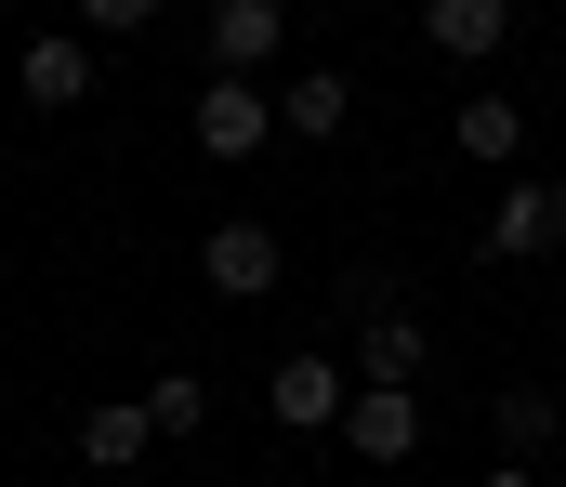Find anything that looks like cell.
I'll return each instance as SVG.
<instances>
[{"mask_svg": "<svg viewBox=\"0 0 566 487\" xmlns=\"http://www.w3.org/2000/svg\"><path fill=\"white\" fill-rule=\"evenodd\" d=\"M264 409H277L290 435H343V409H356V356H316V342L277 356V369H264Z\"/></svg>", "mask_w": 566, "mask_h": 487, "instance_id": "6da1fadb", "label": "cell"}, {"mask_svg": "<svg viewBox=\"0 0 566 487\" xmlns=\"http://www.w3.org/2000/svg\"><path fill=\"white\" fill-rule=\"evenodd\" d=\"M198 277H211V290H224V304H264V290H277V277H290V251H277V224H251V211H224V224H211V237H198Z\"/></svg>", "mask_w": 566, "mask_h": 487, "instance_id": "7a4b0ae2", "label": "cell"}, {"mask_svg": "<svg viewBox=\"0 0 566 487\" xmlns=\"http://www.w3.org/2000/svg\"><path fill=\"white\" fill-rule=\"evenodd\" d=\"M488 251H501V264H554V251H566V184L514 171V184H501V211H488Z\"/></svg>", "mask_w": 566, "mask_h": 487, "instance_id": "3957f363", "label": "cell"}, {"mask_svg": "<svg viewBox=\"0 0 566 487\" xmlns=\"http://www.w3.org/2000/svg\"><path fill=\"white\" fill-rule=\"evenodd\" d=\"M93 66H106V53H93V40L66 27V40H27V53H13V93H27L40 119H66V106L93 93Z\"/></svg>", "mask_w": 566, "mask_h": 487, "instance_id": "277c9868", "label": "cell"}, {"mask_svg": "<svg viewBox=\"0 0 566 487\" xmlns=\"http://www.w3.org/2000/svg\"><path fill=\"white\" fill-rule=\"evenodd\" d=\"M264 133H277V106L251 80H198V146L211 159H264Z\"/></svg>", "mask_w": 566, "mask_h": 487, "instance_id": "5b68a950", "label": "cell"}, {"mask_svg": "<svg viewBox=\"0 0 566 487\" xmlns=\"http://www.w3.org/2000/svg\"><path fill=\"white\" fill-rule=\"evenodd\" d=\"M290 13L277 0H211V80H251V66H277Z\"/></svg>", "mask_w": 566, "mask_h": 487, "instance_id": "8992f818", "label": "cell"}, {"mask_svg": "<svg viewBox=\"0 0 566 487\" xmlns=\"http://www.w3.org/2000/svg\"><path fill=\"white\" fill-rule=\"evenodd\" d=\"M422 40L448 66H488V53H514V0H422Z\"/></svg>", "mask_w": 566, "mask_h": 487, "instance_id": "52a82bcc", "label": "cell"}, {"mask_svg": "<svg viewBox=\"0 0 566 487\" xmlns=\"http://www.w3.org/2000/svg\"><path fill=\"white\" fill-rule=\"evenodd\" d=\"M448 146L474 171H527V106H514V93H474V106L448 119Z\"/></svg>", "mask_w": 566, "mask_h": 487, "instance_id": "ba28073f", "label": "cell"}, {"mask_svg": "<svg viewBox=\"0 0 566 487\" xmlns=\"http://www.w3.org/2000/svg\"><path fill=\"white\" fill-rule=\"evenodd\" d=\"M422 317H409V304H396V317H369L356 329V382H382V395H422Z\"/></svg>", "mask_w": 566, "mask_h": 487, "instance_id": "9c48e42d", "label": "cell"}, {"mask_svg": "<svg viewBox=\"0 0 566 487\" xmlns=\"http://www.w3.org/2000/svg\"><path fill=\"white\" fill-rule=\"evenodd\" d=\"M145 448H158L145 395H106V409H80V462H93V475H145Z\"/></svg>", "mask_w": 566, "mask_h": 487, "instance_id": "30bf717a", "label": "cell"}, {"mask_svg": "<svg viewBox=\"0 0 566 487\" xmlns=\"http://www.w3.org/2000/svg\"><path fill=\"white\" fill-rule=\"evenodd\" d=\"M343 435H356V462H409V448H422V395H382V382H356Z\"/></svg>", "mask_w": 566, "mask_h": 487, "instance_id": "8fae6325", "label": "cell"}, {"mask_svg": "<svg viewBox=\"0 0 566 487\" xmlns=\"http://www.w3.org/2000/svg\"><path fill=\"white\" fill-rule=\"evenodd\" d=\"M343 119H356V80H343V66H303V80L277 93V133H303V146H329Z\"/></svg>", "mask_w": 566, "mask_h": 487, "instance_id": "7c38bea8", "label": "cell"}, {"mask_svg": "<svg viewBox=\"0 0 566 487\" xmlns=\"http://www.w3.org/2000/svg\"><path fill=\"white\" fill-rule=\"evenodd\" d=\"M488 422H501V448L527 462V448H554V435H566V395H554V382H501V409H488Z\"/></svg>", "mask_w": 566, "mask_h": 487, "instance_id": "4fadbf2b", "label": "cell"}, {"mask_svg": "<svg viewBox=\"0 0 566 487\" xmlns=\"http://www.w3.org/2000/svg\"><path fill=\"white\" fill-rule=\"evenodd\" d=\"M145 422H158V448L211 435V382H198V369H158V382H145Z\"/></svg>", "mask_w": 566, "mask_h": 487, "instance_id": "5bb4252c", "label": "cell"}, {"mask_svg": "<svg viewBox=\"0 0 566 487\" xmlns=\"http://www.w3.org/2000/svg\"><path fill=\"white\" fill-rule=\"evenodd\" d=\"M133 27H158V0H80V40H133Z\"/></svg>", "mask_w": 566, "mask_h": 487, "instance_id": "9a60e30c", "label": "cell"}, {"mask_svg": "<svg viewBox=\"0 0 566 487\" xmlns=\"http://www.w3.org/2000/svg\"><path fill=\"white\" fill-rule=\"evenodd\" d=\"M474 487H541V475H527V462H501V475H474Z\"/></svg>", "mask_w": 566, "mask_h": 487, "instance_id": "2e32d148", "label": "cell"}, {"mask_svg": "<svg viewBox=\"0 0 566 487\" xmlns=\"http://www.w3.org/2000/svg\"><path fill=\"white\" fill-rule=\"evenodd\" d=\"M0 27H13V0H0Z\"/></svg>", "mask_w": 566, "mask_h": 487, "instance_id": "e0dca14e", "label": "cell"}]
</instances>
